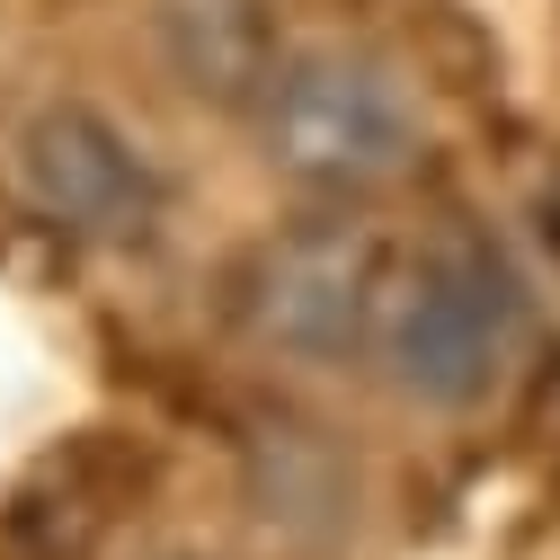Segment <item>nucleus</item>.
Listing matches in <instances>:
<instances>
[{"label": "nucleus", "mask_w": 560, "mask_h": 560, "mask_svg": "<svg viewBox=\"0 0 560 560\" xmlns=\"http://www.w3.org/2000/svg\"><path fill=\"white\" fill-rule=\"evenodd\" d=\"M374 338H383V374L409 400L471 409L508 383L516 347H525V285L489 241L445 232L436 249L409 258V276L383 285Z\"/></svg>", "instance_id": "1"}, {"label": "nucleus", "mask_w": 560, "mask_h": 560, "mask_svg": "<svg viewBox=\"0 0 560 560\" xmlns=\"http://www.w3.org/2000/svg\"><path fill=\"white\" fill-rule=\"evenodd\" d=\"M258 125H267V161L312 196H374L418 152V116H409L400 81L338 45L276 62Z\"/></svg>", "instance_id": "2"}, {"label": "nucleus", "mask_w": 560, "mask_h": 560, "mask_svg": "<svg viewBox=\"0 0 560 560\" xmlns=\"http://www.w3.org/2000/svg\"><path fill=\"white\" fill-rule=\"evenodd\" d=\"M161 45H170V72L214 107L267 98V81H276V36H267L258 0H170Z\"/></svg>", "instance_id": "5"}, {"label": "nucleus", "mask_w": 560, "mask_h": 560, "mask_svg": "<svg viewBox=\"0 0 560 560\" xmlns=\"http://www.w3.org/2000/svg\"><path fill=\"white\" fill-rule=\"evenodd\" d=\"M383 285H392V267H383V241L365 223H303L285 241H267L258 267H249V329L267 347H285V357H347L374 312H383Z\"/></svg>", "instance_id": "3"}, {"label": "nucleus", "mask_w": 560, "mask_h": 560, "mask_svg": "<svg viewBox=\"0 0 560 560\" xmlns=\"http://www.w3.org/2000/svg\"><path fill=\"white\" fill-rule=\"evenodd\" d=\"M19 196L54 232H72V241H133L152 223V205H161L143 152H133L98 107H81V98L45 107L19 133Z\"/></svg>", "instance_id": "4"}]
</instances>
